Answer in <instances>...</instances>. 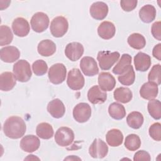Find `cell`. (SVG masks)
<instances>
[{"label":"cell","instance_id":"ba28073f","mask_svg":"<svg viewBox=\"0 0 161 161\" xmlns=\"http://www.w3.org/2000/svg\"><path fill=\"white\" fill-rule=\"evenodd\" d=\"M84 77L78 69L74 68L69 72L67 84L69 88L75 91L80 90L84 87Z\"/></svg>","mask_w":161,"mask_h":161},{"label":"cell","instance_id":"7c38bea8","mask_svg":"<svg viewBox=\"0 0 161 161\" xmlns=\"http://www.w3.org/2000/svg\"><path fill=\"white\" fill-rule=\"evenodd\" d=\"M19 145L23 151L31 153L39 148L40 141L37 136L33 135H28L21 140Z\"/></svg>","mask_w":161,"mask_h":161},{"label":"cell","instance_id":"74e56055","mask_svg":"<svg viewBox=\"0 0 161 161\" xmlns=\"http://www.w3.org/2000/svg\"><path fill=\"white\" fill-rule=\"evenodd\" d=\"M32 69L36 75L41 76L46 74L48 70V65L45 61L37 60L32 64Z\"/></svg>","mask_w":161,"mask_h":161},{"label":"cell","instance_id":"ac0fdd59","mask_svg":"<svg viewBox=\"0 0 161 161\" xmlns=\"http://www.w3.org/2000/svg\"><path fill=\"white\" fill-rule=\"evenodd\" d=\"M20 56L19 50L14 46H8L1 49L0 57L2 61L12 63L17 60Z\"/></svg>","mask_w":161,"mask_h":161},{"label":"cell","instance_id":"836d02e7","mask_svg":"<svg viewBox=\"0 0 161 161\" xmlns=\"http://www.w3.org/2000/svg\"><path fill=\"white\" fill-rule=\"evenodd\" d=\"M150 115L155 119H160L161 118V103L159 100L151 99L147 106Z\"/></svg>","mask_w":161,"mask_h":161},{"label":"cell","instance_id":"f546056e","mask_svg":"<svg viewBox=\"0 0 161 161\" xmlns=\"http://www.w3.org/2000/svg\"><path fill=\"white\" fill-rule=\"evenodd\" d=\"M108 113L112 118L117 120L121 119L126 116L125 107L118 103H113L109 106Z\"/></svg>","mask_w":161,"mask_h":161},{"label":"cell","instance_id":"4316f807","mask_svg":"<svg viewBox=\"0 0 161 161\" xmlns=\"http://www.w3.org/2000/svg\"><path fill=\"white\" fill-rule=\"evenodd\" d=\"M113 96L116 101L122 103H127L130 102L133 97L131 91L129 88L125 87L116 88L114 91Z\"/></svg>","mask_w":161,"mask_h":161},{"label":"cell","instance_id":"ab89813d","mask_svg":"<svg viewBox=\"0 0 161 161\" xmlns=\"http://www.w3.org/2000/svg\"><path fill=\"white\" fill-rule=\"evenodd\" d=\"M137 3L138 1L136 0H121L120 1V5L125 11L129 12L136 7Z\"/></svg>","mask_w":161,"mask_h":161},{"label":"cell","instance_id":"4fadbf2b","mask_svg":"<svg viewBox=\"0 0 161 161\" xmlns=\"http://www.w3.org/2000/svg\"><path fill=\"white\" fill-rule=\"evenodd\" d=\"M84 47L79 42H71L67 45L65 49L66 57L71 61L78 60L83 55Z\"/></svg>","mask_w":161,"mask_h":161},{"label":"cell","instance_id":"603a6c76","mask_svg":"<svg viewBox=\"0 0 161 161\" xmlns=\"http://www.w3.org/2000/svg\"><path fill=\"white\" fill-rule=\"evenodd\" d=\"M16 83V79L11 72H3L0 75V89L3 91L11 90Z\"/></svg>","mask_w":161,"mask_h":161},{"label":"cell","instance_id":"52a82bcc","mask_svg":"<svg viewBox=\"0 0 161 161\" xmlns=\"http://www.w3.org/2000/svg\"><path fill=\"white\" fill-rule=\"evenodd\" d=\"M49 18L43 12H37L33 15L30 20L32 30L37 33H42L46 30L49 25Z\"/></svg>","mask_w":161,"mask_h":161},{"label":"cell","instance_id":"f35d334b","mask_svg":"<svg viewBox=\"0 0 161 161\" xmlns=\"http://www.w3.org/2000/svg\"><path fill=\"white\" fill-rule=\"evenodd\" d=\"M150 136L156 141L161 140V125L160 123L152 124L148 130Z\"/></svg>","mask_w":161,"mask_h":161},{"label":"cell","instance_id":"7402d4cb","mask_svg":"<svg viewBox=\"0 0 161 161\" xmlns=\"http://www.w3.org/2000/svg\"><path fill=\"white\" fill-rule=\"evenodd\" d=\"M116 33V28L114 24L110 21L102 22L97 28V33L99 36L104 40L112 38Z\"/></svg>","mask_w":161,"mask_h":161},{"label":"cell","instance_id":"2e32d148","mask_svg":"<svg viewBox=\"0 0 161 161\" xmlns=\"http://www.w3.org/2000/svg\"><path fill=\"white\" fill-rule=\"evenodd\" d=\"M108 13V6L104 2H95L91 6V16L96 20H102L104 19L106 17Z\"/></svg>","mask_w":161,"mask_h":161},{"label":"cell","instance_id":"30bf717a","mask_svg":"<svg viewBox=\"0 0 161 161\" xmlns=\"http://www.w3.org/2000/svg\"><path fill=\"white\" fill-rule=\"evenodd\" d=\"M108 153V147L101 139H95L89 148V153L92 158H103Z\"/></svg>","mask_w":161,"mask_h":161},{"label":"cell","instance_id":"484cf974","mask_svg":"<svg viewBox=\"0 0 161 161\" xmlns=\"http://www.w3.org/2000/svg\"><path fill=\"white\" fill-rule=\"evenodd\" d=\"M156 16V9L150 4H147L141 8L139 11V17L141 20L146 23L153 21Z\"/></svg>","mask_w":161,"mask_h":161},{"label":"cell","instance_id":"d4e9b609","mask_svg":"<svg viewBox=\"0 0 161 161\" xmlns=\"http://www.w3.org/2000/svg\"><path fill=\"white\" fill-rule=\"evenodd\" d=\"M106 140L109 146L118 147L123 143V135L118 129H111L106 133Z\"/></svg>","mask_w":161,"mask_h":161},{"label":"cell","instance_id":"3957f363","mask_svg":"<svg viewBox=\"0 0 161 161\" xmlns=\"http://www.w3.org/2000/svg\"><path fill=\"white\" fill-rule=\"evenodd\" d=\"M120 54L118 52L100 51L97 53V60L101 69L108 70L118 60Z\"/></svg>","mask_w":161,"mask_h":161},{"label":"cell","instance_id":"d590c367","mask_svg":"<svg viewBox=\"0 0 161 161\" xmlns=\"http://www.w3.org/2000/svg\"><path fill=\"white\" fill-rule=\"evenodd\" d=\"M125 147L130 151H135L141 146V140L140 137L136 134L128 135L125 141Z\"/></svg>","mask_w":161,"mask_h":161},{"label":"cell","instance_id":"7a4b0ae2","mask_svg":"<svg viewBox=\"0 0 161 161\" xmlns=\"http://www.w3.org/2000/svg\"><path fill=\"white\" fill-rule=\"evenodd\" d=\"M13 74L19 82H28L32 75L30 65L25 60H19L13 65Z\"/></svg>","mask_w":161,"mask_h":161},{"label":"cell","instance_id":"4dcf8cb0","mask_svg":"<svg viewBox=\"0 0 161 161\" xmlns=\"http://www.w3.org/2000/svg\"><path fill=\"white\" fill-rule=\"evenodd\" d=\"M143 121L144 119L142 114L138 111H133L126 117L128 125L133 129L140 128L142 126Z\"/></svg>","mask_w":161,"mask_h":161},{"label":"cell","instance_id":"60d3db41","mask_svg":"<svg viewBox=\"0 0 161 161\" xmlns=\"http://www.w3.org/2000/svg\"><path fill=\"white\" fill-rule=\"evenodd\" d=\"M161 22L160 21H157L155 22L151 28V32L153 35V36L156 38L157 40L160 41L161 40Z\"/></svg>","mask_w":161,"mask_h":161},{"label":"cell","instance_id":"6da1fadb","mask_svg":"<svg viewBox=\"0 0 161 161\" xmlns=\"http://www.w3.org/2000/svg\"><path fill=\"white\" fill-rule=\"evenodd\" d=\"M26 130L24 120L16 116H13L5 121L3 125V131L6 136L12 139H18L22 137Z\"/></svg>","mask_w":161,"mask_h":161},{"label":"cell","instance_id":"44dd1931","mask_svg":"<svg viewBox=\"0 0 161 161\" xmlns=\"http://www.w3.org/2000/svg\"><path fill=\"white\" fill-rule=\"evenodd\" d=\"M150 55L143 52H138L134 57V65L138 71H147L151 65Z\"/></svg>","mask_w":161,"mask_h":161},{"label":"cell","instance_id":"b9f144b4","mask_svg":"<svg viewBox=\"0 0 161 161\" xmlns=\"http://www.w3.org/2000/svg\"><path fill=\"white\" fill-rule=\"evenodd\" d=\"M151 160V157L150 154L145 151V150H140L136 152L133 157V160L138 161V160H146L149 161Z\"/></svg>","mask_w":161,"mask_h":161},{"label":"cell","instance_id":"8d00e7d4","mask_svg":"<svg viewBox=\"0 0 161 161\" xmlns=\"http://www.w3.org/2000/svg\"><path fill=\"white\" fill-rule=\"evenodd\" d=\"M148 79L150 82H153L158 86L161 82V70L160 65L159 64L154 65L148 75Z\"/></svg>","mask_w":161,"mask_h":161},{"label":"cell","instance_id":"1f68e13d","mask_svg":"<svg viewBox=\"0 0 161 161\" xmlns=\"http://www.w3.org/2000/svg\"><path fill=\"white\" fill-rule=\"evenodd\" d=\"M129 45L136 50H141L146 45L145 37L138 33H134L130 35L127 40Z\"/></svg>","mask_w":161,"mask_h":161},{"label":"cell","instance_id":"e575fe53","mask_svg":"<svg viewBox=\"0 0 161 161\" xmlns=\"http://www.w3.org/2000/svg\"><path fill=\"white\" fill-rule=\"evenodd\" d=\"M13 39V35L10 28L6 25L0 26V45L4 46L10 44Z\"/></svg>","mask_w":161,"mask_h":161},{"label":"cell","instance_id":"9a60e30c","mask_svg":"<svg viewBox=\"0 0 161 161\" xmlns=\"http://www.w3.org/2000/svg\"><path fill=\"white\" fill-rule=\"evenodd\" d=\"M87 98L89 102L93 104H103L107 99V94L103 91L99 86H94L91 87L87 92Z\"/></svg>","mask_w":161,"mask_h":161},{"label":"cell","instance_id":"9c48e42d","mask_svg":"<svg viewBox=\"0 0 161 161\" xmlns=\"http://www.w3.org/2000/svg\"><path fill=\"white\" fill-rule=\"evenodd\" d=\"M91 116V108L89 104L80 103L77 104L73 109V117L79 123H85Z\"/></svg>","mask_w":161,"mask_h":161},{"label":"cell","instance_id":"ffe728a7","mask_svg":"<svg viewBox=\"0 0 161 161\" xmlns=\"http://www.w3.org/2000/svg\"><path fill=\"white\" fill-rule=\"evenodd\" d=\"M158 92V85L155 82L150 81L143 84L140 90V94L141 97L147 100H151L155 98Z\"/></svg>","mask_w":161,"mask_h":161},{"label":"cell","instance_id":"8fae6325","mask_svg":"<svg viewBox=\"0 0 161 161\" xmlns=\"http://www.w3.org/2000/svg\"><path fill=\"white\" fill-rule=\"evenodd\" d=\"M80 67L86 76H94L98 74L99 69L95 59L91 57H84L80 62Z\"/></svg>","mask_w":161,"mask_h":161},{"label":"cell","instance_id":"f1b7e54d","mask_svg":"<svg viewBox=\"0 0 161 161\" xmlns=\"http://www.w3.org/2000/svg\"><path fill=\"white\" fill-rule=\"evenodd\" d=\"M36 133L40 138L48 140L53 136V129L50 124L43 122L37 125Z\"/></svg>","mask_w":161,"mask_h":161},{"label":"cell","instance_id":"277c9868","mask_svg":"<svg viewBox=\"0 0 161 161\" xmlns=\"http://www.w3.org/2000/svg\"><path fill=\"white\" fill-rule=\"evenodd\" d=\"M67 69L65 66L61 63H57L52 65L48 72L50 81L53 84L62 83L66 77Z\"/></svg>","mask_w":161,"mask_h":161},{"label":"cell","instance_id":"8992f818","mask_svg":"<svg viewBox=\"0 0 161 161\" xmlns=\"http://www.w3.org/2000/svg\"><path fill=\"white\" fill-rule=\"evenodd\" d=\"M69 23L67 19L64 16H59L53 18L52 21L50 30L54 37L60 38L67 33Z\"/></svg>","mask_w":161,"mask_h":161},{"label":"cell","instance_id":"7bdbcfd3","mask_svg":"<svg viewBox=\"0 0 161 161\" xmlns=\"http://www.w3.org/2000/svg\"><path fill=\"white\" fill-rule=\"evenodd\" d=\"M153 56L158 59V60H161V44L158 43L157 45H155L152 51Z\"/></svg>","mask_w":161,"mask_h":161},{"label":"cell","instance_id":"cb8c5ba5","mask_svg":"<svg viewBox=\"0 0 161 161\" xmlns=\"http://www.w3.org/2000/svg\"><path fill=\"white\" fill-rule=\"evenodd\" d=\"M56 48L55 43L48 39L42 40L37 47L38 53L43 57L52 55L56 52Z\"/></svg>","mask_w":161,"mask_h":161},{"label":"cell","instance_id":"e0dca14e","mask_svg":"<svg viewBox=\"0 0 161 161\" xmlns=\"http://www.w3.org/2000/svg\"><path fill=\"white\" fill-rule=\"evenodd\" d=\"M47 109L50 115L55 118H62L65 112V108L60 99L56 98L48 103Z\"/></svg>","mask_w":161,"mask_h":161},{"label":"cell","instance_id":"5bb4252c","mask_svg":"<svg viewBox=\"0 0 161 161\" xmlns=\"http://www.w3.org/2000/svg\"><path fill=\"white\" fill-rule=\"evenodd\" d=\"M12 29L15 35L19 37H24L29 33L30 27L26 19L19 17L14 19L13 21Z\"/></svg>","mask_w":161,"mask_h":161},{"label":"cell","instance_id":"d6986e66","mask_svg":"<svg viewBox=\"0 0 161 161\" xmlns=\"http://www.w3.org/2000/svg\"><path fill=\"white\" fill-rule=\"evenodd\" d=\"M114 77L109 72H101L98 76L99 86L103 91H111L116 86Z\"/></svg>","mask_w":161,"mask_h":161},{"label":"cell","instance_id":"5b68a950","mask_svg":"<svg viewBox=\"0 0 161 161\" xmlns=\"http://www.w3.org/2000/svg\"><path fill=\"white\" fill-rule=\"evenodd\" d=\"M55 142L60 147H67L70 145L74 140V133L72 129L66 126L59 128L54 136Z\"/></svg>","mask_w":161,"mask_h":161},{"label":"cell","instance_id":"d6a6232c","mask_svg":"<svg viewBox=\"0 0 161 161\" xmlns=\"http://www.w3.org/2000/svg\"><path fill=\"white\" fill-rule=\"evenodd\" d=\"M118 79L123 85L131 86L133 84L135 79V73L133 66L130 65L122 74L118 77Z\"/></svg>","mask_w":161,"mask_h":161},{"label":"cell","instance_id":"83f0119b","mask_svg":"<svg viewBox=\"0 0 161 161\" xmlns=\"http://www.w3.org/2000/svg\"><path fill=\"white\" fill-rule=\"evenodd\" d=\"M131 65V56L128 53L121 55L120 60L113 69L112 72L116 75L122 74Z\"/></svg>","mask_w":161,"mask_h":161}]
</instances>
